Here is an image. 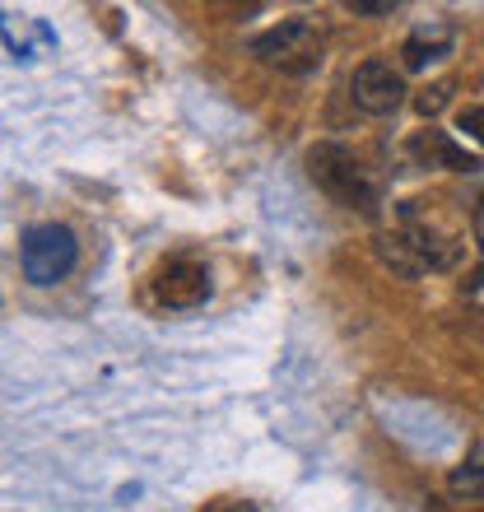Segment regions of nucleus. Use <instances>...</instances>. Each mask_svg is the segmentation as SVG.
<instances>
[{
    "mask_svg": "<svg viewBox=\"0 0 484 512\" xmlns=\"http://www.w3.org/2000/svg\"><path fill=\"white\" fill-rule=\"evenodd\" d=\"M461 252H466V247H461L457 238H447V233H438L433 224H424V219H415V215H405L401 229H391L377 238V256H382L396 275H405V280H415L424 270H452L461 261Z\"/></svg>",
    "mask_w": 484,
    "mask_h": 512,
    "instance_id": "nucleus-1",
    "label": "nucleus"
},
{
    "mask_svg": "<svg viewBox=\"0 0 484 512\" xmlns=\"http://www.w3.org/2000/svg\"><path fill=\"white\" fill-rule=\"evenodd\" d=\"M308 177L326 191V196H331V201H340L345 210H359V215H373L377 201H382L377 177L368 173L359 159H354L350 149L331 145V140L308 149Z\"/></svg>",
    "mask_w": 484,
    "mask_h": 512,
    "instance_id": "nucleus-2",
    "label": "nucleus"
},
{
    "mask_svg": "<svg viewBox=\"0 0 484 512\" xmlns=\"http://www.w3.org/2000/svg\"><path fill=\"white\" fill-rule=\"evenodd\" d=\"M457 131L475 145H484V108H461L457 112Z\"/></svg>",
    "mask_w": 484,
    "mask_h": 512,
    "instance_id": "nucleus-11",
    "label": "nucleus"
},
{
    "mask_svg": "<svg viewBox=\"0 0 484 512\" xmlns=\"http://www.w3.org/2000/svg\"><path fill=\"white\" fill-rule=\"evenodd\" d=\"M410 159H415L419 168H452V173H471L475 168V154L452 145L447 131H419L415 140H410Z\"/></svg>",
    "mask_w": 484,
    "mask_h": 512,
    "instance_id": "nucleus-7",
    "label": "nucleus"
},
{
    "mask_svg": "<svg viewBox=\"0 0 484 512\" xmlns=\"http://www.w3.org/2000/svg\"><path fill=\"white\" fill-rule=\"evenodd\" d=\"M219 512H256L252 503H219Z\"/></svg>",
    "mask_w": 484,
    "mask_h": 512,
    "instance_id": "nucleus-13",
    "label": "nucleus"
},
{
    "mask_svg": "<svg viewBox=\"0 0 484 512\" xmlns=\"http://www.w3.org/2000/svg\"><path fill=\"white\" fill-rule=\"evenodd\" d=\"M252 56H261L266 66L284 70V75H308V70L322 66L326 33H322V24H317V19L294 14V19H280L275 28L256 33V38H252Z\"/></svg>",
    "mask_w": 484,
    "mask_h": 512,
    "instance_id": "nucleus-3",
    "label": "nucleus"
},
{
    "mask_svg": "<svg viewBox=\"0 0 484 512\" xmlns=\"http://www.w3.org/2000/svg\"><path fill=\"white\" fill-rule=\"evenodd\" d=\"M210 512H219V503H215V508H210Z\"/></svg>",
    "mask_w": 484,
    "mask_h": 512,
    "instance_id": "nucleus-15",
    "label": "nucleus"
},
{
    "mask_svg": "<svg viewBox=\"0 0 484 512\" xmlns=\"http://www.w3.org/2000/svg\"><path fill=\"white\" fill-rule=\"evenodd\" d=\"M452 52V24H424L405 38V66L410 70H424L433 61H443Z\"/></svg>",
    "mask_w": 484,
    "mask_h": 512,
    "instance_id": "nucleus-8",
    "label": "nucleus"
},
{
    "mask_svg": "<svg viewBox=\"0 0 484 512\" xmlns=\"http://www.w3.org/2000/svg\"><path fill=\"white\" fill-rule=\"evenodd\" d=\"M19 266H24L28 284H61L70 270L80 266V243L66 224H33L19 243Z\"/></svg>",
    "mask_w": 484,
    "mask_h": 512,
    "instance_id": "nucleus-4",
    "label": "nucleus"
},
{
    "mask_svg": "<svg viewBox=\"0 0 484 512\" xmlns=\"http://www.w3.org/2000/svg\"><path fill=\"white\" fill-rule=\"evenodd\" d=\"M350 98H354V108L368 112V117H391L405 103L401 70H391L387 61H363L350 75Z\"/></svg>",
    "mask_w": 484,
    "mask_h": 512,
    "instance_id": "nucleus-5",
    "label": "nucleus"
},
{
    "mask_svg": "<svg viewBox=\"0 0 484 512\" xmlns=\"http://www.w3.org/2000/svg\"><path fill=\"white\" fill-rule=\"evenodd\" d=\"M452 494L484 499V461H466L461 471H452Z\"/></svg>",
    "mask_w": 484,
    "mask_h": 512,
    "instance_id": "nucleus-9",
    "label": "nucleus"
},
{
    "mask_svg": "<svg viewBox=\"0 0 484 512\" xmlns=\"http://www.w3.org/2000/svg\"><path fill=\"white\" fill-rule=\"evenodd\" d=\"M475 224H480V233H484V196H480V210H475Z\"/></svg>",
    "mask_w": 484,
    "mask_h": 512,
    "instance_id": "nucleus-14",
    "label": "nucleus"
},
{
    "mask_svg": "<svg viewBox=\"0 0 484 512\" xmlns=\"http://www.w3.org/2000/svg\"><path fill=\"white\" fill-rule=\"evenodd\" d=\"M210 294H215L210 270L196 266V261H173V266H163L159 280H154V298H159L163 308H173V312L201 308Z\"/></svg>",
    "mask_w": 484,
    "mask_h": 512,
    "instance_id": "nucleus-6",
    "label": "nucleus"
},
{
    "mask_svg": "<svg viewBox=\"0 0 484 512\" xmlns=\"http://www.w3.org/2000/svg\"><path fill=\"white\" fill-rule=\"evenodd\" d=\"M447 94H452V84H433V89H424V94L415 98L419 117H438V112L447 108Z\"/></svg>",
    "mask_w": 484,
    "mask_h": 512,
    "instance_id": "nucleus-10",
    "label": "nucleus"
},
{
    "mask_svg": "<svg viewBox=\"0 0 484 512\" xmlns=\"http://www.w3.org/2000/svg\"><path fill=\"white\" fill-rule=\"evenodd\" d=\"M350 10L354 14H391L396 10V0H354Z\"/></svg>",
    "mask_w": 484,
    "mask_h": 512,
    "instance_id": "nucleus-12",
    "label": "nucleus"
}]
</instances>
